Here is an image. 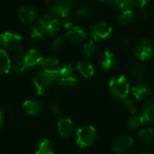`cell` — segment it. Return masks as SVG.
I'll use <instances>...</instances> for the list:
<instances>
[{
    "mask_svg": "<svg viewBox=\"0 0 154 154\" xmlns=\"http://www.w3.org/2000/svg\"><path fill=\"white\" fill-rule=\"evenodd\" d=\"M109 92L115 99L123 100L127 98L130 93V83L126 76L122 74L113 76L109 82Z\"/></svg>",
    "mask_w": 154,
    "mask_h": 154,
    "instance_id": "1",
    "label": "cell"
},
{
    "mask_svg": "<svg viewBox=\"0 0 154 154\" xmlns=\"http://www.w3.org/2000/svg\"><path fill=\"white\" fill-rule=\"evenodd\" d=\"M97 137V131L93 125H86L79 128L75 132L76 143L81 148H86L92 145Z\"/></svg>",
    "mask_w": 154,
    "mask_h": 154,
    "instance_id": "2",
    "label": "cell"
},
{
    "mask_svg": "<svg viewBox=\"0 0 154 154\" xmlns=\"http://www.w3.org/2000/svg\"><path fill=\"white\" fill-rule=\"evenodd\" d=\"M37 26L41 28L45 35H54L60 31L62 24L56 16L46 14L39 18Z\"/></svg>",
    "mask_w": 154,
    "mask_h": 154,
    "instance_id": "3",
    "label": "cell"
},
{
    "mask_svg": "<svg viewBox=\"0 0 154 154\" xmlns=\"http://www.w3.org/2000/svg\"><path fill=\"white\" fill-rule=\"evenodd\" d=\"M45 4L53 15L62 17L69 16L72 8V0H45Z\"/></svg>",
    "mask_w": 154,
    "mask_h": 154,
    "instance_id": "4",
    "label": "cell"
},
{
    "mask_svg": "<svg viewBox=\"0 0 154 154\" xmlns=\"http://www.w3.org/2000/svg\"><path fill=\"white\" fill-rule=\"evenodd\" d=\"M153 54V45L148 39H141L133 47V54L140 61L148 60Z\"/></svg>",
    "mask_w": 154,
    "mask_h": 154,
    "instance_id": "5",
    "label": "cell"
},
{
    "mask_svg": "<svg viewBox=\"0 0 154 154\" xmlns=\"http://www.w3.org/2000/svg\"><path fill=\"white\" fill-rule=\"evenodd\" d=\"M112 32V27L111 25H109L106 22L100 21V22L94 24L91 26L90 35L93 38V40L99 41V40H103L109 37Z\"/></svg>",
    "mask_w": 154,
    "mask_h": 154,
    "instance_id": "6",
    "label": "cell"
},
{
    "mask_svg": "<svg viewBox=\"0 0 154 154\" xmlns=\"http://www.w3.org/2000/svg\"><path fill=\"white\" fill-rule=\"evenodd\" d=\"M52 82H53V79L48 73L43 71L37 72L33 79V85H34L36 94L38 95H42L45 93H46Z\"/></svg>",
    "mask_w": 154,
    "mask_h": 154,
    "instance_id": "7",
    "label": "cell"
},
{
    "mask_svg": "<svg viewBox=\"0 0 154 154\" xmlns=\"http://www.w3.org/2000/svg\"><path fill=\"white\" fill-rule=\"evenodd\" d=\"M22 44V37L15 32L7 31L0 35V45L7 49L18 48Z\"/></svg>",
    "mask_w": 154,
    "mask_h": 154,
    "instance_id": "8",
    "label": "cell"
},
{
    "mask_svg": "<svg viewBox=\"0 0 154 154\" xmlns=\"http://www.w3.org/2000/svg\"><path fill=\"white\" fill-rule=\"evenodd\" d=\"M134 144L133 138L129 135H121L115 139L112 144V151L116 154H122L129 151Z\"/></svg>",
    "mask_w": 154,
    "mask_h": 154,
    "instance_id": "9",
    "label": "cell"
},
{
    "mask_svg": "<svg viewBox=\"0 0 154 154\" xmlns=\"http://www.w3.org/2000/svg\"><path fill=\"white\" fill-rule=\"evenodd\" d=\"M60 65L61 64H60V62L58 61V59L54 56H49V57L44 58L43 62L40 64L43 72L48 73L52 77L53 81H54V76Z\"/></svg>",
    "mask_w": 154,
    "mask_h": 154,
    "instance_id": "10",
    "label": "cell"
},
{
    "mask_svg": "<svg viewBox=\"0 0 154 154\" xmlns=\"http://www.w3.org/2000/svg\"><path fill=\"white\" fill-rule=\"evenodd\" d=\"M37 14L38 13L35 8L27 5L20 8V9L17 12V17L21 22L28 24V23H32L36 18Z\"/></svg>",
    "mask_w": 154,
    "mask_h": 154,
    "instance_id": "11",
    "label": "cell"
},
{
    "mask_svg": "<svg viewBox=\"0 0 154 154\" xmlns=\"http://www.w3.org/2000/svg\"><path fill=\"white\" fill-rule=\"evenodd\" d=\"M44 60L43 54L36 48H31L26 54L25 62L27 67H35L41 64Z\"/></svg>",
    "mask_w": 154,
    "mask_h": 154,
    "instance_id": "12",
    "label": "cell"
},
{
    "mask_svg": "<svg viewBox=\"0 0 154 154\" xmlns=\"http://www.w3.org/2000/svg\"><path fill=\"white\" fill-rule=\"evenodd\" d=\"M86 36H87L86 32L79 26L71 27L65 34L66 39L72 43H80L84 41L86 38Z\"/></svg>",
    "mask_w": 154,
    "mask_h": 154,
    "instance_id": "13",
    "label": "cell"
},
{
    "mask_svg": "<svg viewBox=\"0 0 154 154\" xmlns=\"http://www.w3.org/2000/svg\"><path fill=\"white\" fill-rule=\"evenodd\" d=\"M77 70L79 71V72L85 77V78H90L94 74V64L85 59L80 60L77 62L76 64Z\"/></svg>",
    "mask_w": 154,
    "mask_h": 154,
    "instance_id": "14",
    "label": "cell"
},
{
    "mask_svg": "<svg viewBox=\"0 0 154 154\" xmlns=\"http://www.w3.org/2000/svg\"><path fill=\"white\" fill-rule=\"evenodd\" d=\"M22 108L26 113L29 115H35L42 111V104L35 99H27L23 103Z\"/></svg>",
    "mask_w": 154,
    "mask_h": 154,
    "instance_id": "15",
    "label": "cell"
},
{
    "mask_svg": "<svg viewBox=\"0 0 154 154\" xmlns=\"http://www.w3.org/2000/svg\"><path fill=\"white\" fill-rule=\"evenodd\" d=\"M72 129H73V123L70 118L67 117L61 118L57 122V130L62 137H68L72 133Z\"/></svg>",
    "mask_w": 154,
    "mask_h": 154,
    "instance_id": "16",
    "label": "cell"
},
{
    "mask_svg": "<svg viewBox=\"0 0 154 154\" xmlns=\"http://www.w3.org/2000/svg\"><path fill=\"white\" fill-rule=\"evenodd\" d=\"M115 63V56L112 52L109 50H105L100 58V64L103 70L107 71L111 69Z\"/></svg>",
    "mask_w": 154,
    "mask_h": 154,
    "instance_id": "17",
    "label": "cell"
},
{
    "mask_svg": "<svg viewBox=\"0 0 154 154\" xmlns=\"http://www.w3.org/2000/svg\"><path fill=\"white\" fill-rule=\"evenodd\" d=\"M131 93L135 99L143 100L150 94V90L146 85L139 83L131 88Z\"/></svg>",
    "mask_w": 154,
    "mask_h": 154,
    "instance_id": "18",
    "label": "cell"
},
{
    "mask_svg": "<svg viewBox=\"0 0 154 154\" xmlns=\"http://www.w3.org/2000/svg\"><path fill=\"white\" fill-rule=\"evenodd\" d=\"M11 69V59L6 50L0 48V75L9 72Z\"/></svg>",
    "mask_w": 154,
    "mask_h": 154,
    "instance_id": "19",
    "label": "cell"
},
{
    "mask_svg": "<svg viewBox=\"0 0 154 154\" xmlns=\"http://www.w3.org/2000/svg\"><path fill=\"white\" fill-rule=\"evenodd\" d=\"M141 115L146 122H154V98H151L145 103Z\"/></svg>",
    "mask_w": 154,
    "mask_h": 154,
    "instance_id": "20",
    "label": "cell"
},
{
    "mask_svg": "<svg viewBox=\"0 0 154 154\" xmlns=\"http://www.w3.org/2000/svg\"><path fill=\"white\" fill-rule=\"evenodd\" d=\"M73 72V67L71 63H64L63 64H61L58 68V70L56 71L54 76V81H57L60 78H63V77H67V76H71L72 75Z\"/></svg>",
    "mask_w": 154,
    "mask_h": 154,
    "instance_id": "21",
    "label": "cell"
},
{
    "mask_svg": "<svg viewBox=\"0 0 154 154\" xmlns=\"http://www.w3.org/2000/svg\"><path fill=\"white\" fill-rule=\"evenodd\" d=\"M35 154H54V148L49 140H42L36 147Z\"/></svg>",
    "mask_w": 154,
    "mask_h": 154,
    "instance_id": "22",
    "label": "cell"
},
{
    "mask_svg": "<svg viewBox=\"0 0 154 154\" xmlns=\"http://www.w3.org/2000/svg\"><path fill=\"white\" fill-rule=\"evenodd\" d=\"M57 84L59 86L63 87V88H75L76 86H78L80 84L79 79L77 77L71 75V76H67V77H63V78L58 79Z\"/></svg>",
    "mask_w": 154,
    "mask_h": 154,
    "instance_id": "23",
    "label": "cell"
},
{
    "mask_svg": "<svg viewBox=\"0 0 154 154\" xmlns=\"http://www.w3.org/2000/svg\"><path fill=\"white\" fill-rule=\"evenodd\" d=\"M138 137L140 141L146 144H149L152 142L153 138H154V130L151 127H146L138 132Z\"/></svg>",
    "mask_w": 154,
    "mask_h": 154,
    "instance_id": "24",
    "label": "cell"
},
{
    "mask_svg": "<svg viewBox=\"0 0 154 154\" xmlns=\"http://www.w3.org/2000/svg\"><path fill=\"white\" fill-rule=\"evenodd\" d=\"M132 18H133V13L131 9H129L122 12H119L116 17V22L121 26H124L129 24L132 20Z\"/></svg>",
    "mask_w": 154,
    "mask_h": 154,
    "instance_id": "25",
    "label": "cell"
},
{
    "mask_svg": "<svg viewBox=\"0 0 154 154\" xmlns=\"http://www.w3.org/2000/svg\"><path fill=\"white\" fill-rule=\"evenodd\" d=\"M145 67L140 63H135L131 68V75L135 80H140L144 76Z\"/></svg>",
    "mask_w": 154,
    "mask_h": 154,
    "instance_id": "26",
    "label": "cell"
},
{
    "mask_svg": "<svg viewBox=\"0 0 154 154\" xmlns=\"http://www.w3.org/2000/svg\"><path fill=\"white\" fill-rule=\"evenodd\" d=\"M144 122H145V120L142 117V115H132L131 117H130L128 119L127 125L130 129L136 130V129H139L140 127H141V125L143 124Z\"/></svg>",
    "mask_w": 154,
    "mask_h": 154,
    "instance_id": "27",
    "label": "cell"
},
{
    "mask_svg": "<svg viewBox=\"0 0 154 154\" xmlns=\"http://www.w3.org/2000/svg\"><path fill=\"white\" fill-rule=\"evenodd\" d=\"M29 36L32 40L34 41H40L44 38L45 34L43 33V31L41 30V28L36 25V26H32L29 28Z\"/></svg>",
    "mask_w": 154,
    "mask_h": 154,
    "instance_id": "28",
    "label": "cell"
},
{
    "mask_svg": "<svg viewBox=\"0 0 154 154\" xmlns=\"http://www.w3.org/2000/svg\"><path fill=\"white\" fill-rule=\"evenodd\" d=\"M122 105H123V108L124 110L130 113V114H135L138 111L137 109V105L136 103L133 102V100H131V98H125L123 99V102H122Z\"/></svg>",
    "mask_w": 154,
    "mask_h": 154,
    "instance_id": "29",
    "label": "cell"
},
{
    "mask_svg": "<svg viewBox=\"0 0 154 154\" xmlns=\"http://www.w3.org/2000/svg\"><path fill=\"white\" fill-rule=\"evenodd\" d=\"M95 48L96 47H95V44H94V40H90L84 45V46L82 48V54L86 57H90L95 52Z\"/></svg>",
    "mask_w": 154,
    "mask_h": 154,
    "instance_id": "30",
    "label": "cell"
},
{
    "mask_svg": "<svg viewBox=\"0 0 154 154\" xmlns=\"http://www.w3.org/2000/svg\"><path fill=\"white\" fill-rule=\"evenodd\" d=\"M113 7L117 11L122 12V11L131 9L132 6L130 2V0H116L113 3Z\"/></svg>",
    "mask_w": 154,
    "mask_h": 154,
    "instance_id": "31",
    "label": "cell"
},
{
    "mask_svg": "<svg viewBox=\"0 0 154 154\" xmlns=\"http://www.w3.org/2000/svg\"><path fill=\"white\" fill-rule=\"evenodd\" d=\"M89 14H90L89 8L86 6H81L75 10L74 16L76 18H78V19H84V18L87 17L89 16Z\"/></svg>",
    "mask_w": 154,
    "mask_h": 154,
    "instance_id": "32",
    "label": "cell"
},
{
    "mask_svg": "<svg viewBox=\"0 0 154 154\" xmlns=\"http://www.w3.org/2000/svg\"><path fill=\"white\" fill-rule=\"evenodd\" d=\"M27 68L26 62L25 61H20V62H15L13 65V70L16 73H22L25 72V70Z\"/></svg>",
    "mask_w": 154,
    "mask_h": 154,
    "instance_id": "33",
    "label": "cell"
},
{
    "mask_svg": "<svg viewBox=\"0 0 154 154\" xmlns=\"http://www.w3.org/2000/svg\"><path fill=\"white\" fill-rule=\"evenodd\" d=\"M63 45H64L63 39L61 38V37H58V38H56V39L54 40V42L52 43V45L51 46H52V49L54 51H60V50L63 49Z\"/></svg>",
    "mask_w": 154,
    "mask_h": 154,
    "instance_id": "34",
    "label": "cell"
},
{
    "mask_svg": "<svg viewBox=\"0 0 154 154\" xmlns=\"http://www.w3.org/2000/svg\"><path fill=\"white\" fill-rule=\"evenodd\" d=\"M148 1H149V0H130L131 6L136 8H144V6L147 4Z\"/></svg>",
    "mask_w": 154,
    "mask_h": 154,
    "instance_id": "35",
    "label": "cell"
},
{
    "mask_svg": "<svg viewBox=\"0 0 154 154\" xmlns=\"http://www.w3.org/2000/svg\"><path fill=\"white\" fill-rule=\"evenodd\" d=\"M61 24L64 28H69L70 29V27L72 26V19L69 16L64 17H63V20H62Z\"/></svg>",
    "mask_w": 154,
    "mask_h": 154,
    "instance_id": "36",
    "label": "cell"
},
{
    "mask_svg": "<svg viewBox=\"0 0 154 154\" xmlns=\"http://www.w3.org/2000/svg\"><path fill=\"white\" fill-rule=\"evenodd\" d=\"M130 45V39L128 37H122L119 42V46L122 49L127 48Z\"/></svg>",
    "mask_w": 154,
    "mask_h": 154,
    "instance_id": "37",
    "label": "cell"
},
{
    "mask_svg": "<svg viewBox=\"0 0 154 154\" xmlns=\"http://www.w3.org/2000/svg\"><path fill=\"white\" fill-rule=\"evenodd\" d=\"M50 109H51V111H52L54 114H56V115H60L61 112H62L61 108H60L56 103H52V104L50 105Z\"/></svg>",
    "mask_w": 154,
    "mask_h": 154,
    "instance_id": "38",
    "label": "cell"
},
{
    "mask_svg": "<svg viewBox=\"0 0 154 154\" xmlns=\"http://www.w3.org/2000/svg\"><path fill=\"white\" fill-rule=\"evenodd\" d=\"M140 19H146V17H147V15H146V13H145V11H141L140 13Z\"/></svg>",
    "mask_w": 154,
    "mask_h": 154,
    "instance_id": "39",
    "label": "cell"
},
{
    "mask_svg": "<svg viewBox=\"0 0 154 154\" xmlns=\"http://www.w3.org/2000/svg\"><path fill=\"white\" fill-rule=\"evenodd\" d=\"M3 123H4V117H3V114L2 112H0V129L3 126Z\"/></svg>",
    "mask_w": 154,
    "mask_h": 154,
    "instance_id": "40",
    "label": "cell"
},
{
    "mask_svg": "<svg viewBox=\"0 0 154 154\" xmlns=\"http://www.w3.org/2000/svg\"><path fill=\"white\" fill-rule=\"evenodd\" d=\"M103 3H105V4H113L116 0H101Z\"/></svg>",
    "mask_w": 154,
    "mask_h": 154,
    "instance_id": "41",
    "label": "cell"
},
{
    "mask_svg": "<svg viewBox=\"0 0 154 154\" xmlns=\"http://www.w3.org/2000/svg\"><path fill=\"white\" fill-rule=\"evenodd\" d=\"M135 154H151L150 152H146V151H144V152H138V153H135Z\"/></svg>",
    "mask_w": 154,
    "mask_h": 154,
    "instance_id": "42",
    "label": "cell"
},
{
    "mask_svg": "<svg viewBox=\"0 0 154 154\" xmlns=\"http://www.w3.org/2000/svg\"><path fill=\"white\" fill-rule=\"evenodd\" d=\"M83 154H92V153H91L90 151H85V152H84Z\"/></svg>",
    "mask_w": 154,
    "mask_h": 154,
    "instance_id": "43",
    "label": "cell"
}]
</instances>
